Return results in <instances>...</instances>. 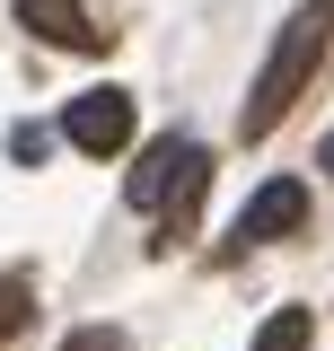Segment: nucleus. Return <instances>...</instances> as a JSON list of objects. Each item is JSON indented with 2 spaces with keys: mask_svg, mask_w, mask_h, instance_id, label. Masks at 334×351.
<instances>
[{
  "mask_svg": "<svg viewBox=\"0 0 334 351\" xmlns=\"http://www.w3.org/2000/svg\"><path fill=\"white\" fill-rule=\"evenodd\" d=\"M299 219H308V184H299V176H273V184H255L247 219H238V246H273V237H299Z\"/></svg>",
  "mask_w": 334,
  "mask_h": 351,
  "instance_id": "3",
  "label": "nucleus"
},
{
  "mask_svg": "<svg viewBox=\"0 0 334 351\" xmlns=\"http://www.w3.org/2000/svg\"><path fill=\"white\" fill-rule=\"evenodd\" d=\"M185 158H194V141L185 132H167V141H150L141 149V167H132V211H167V193H176V176H185Z\"/></svg>",
  "mask_w": 334,
  "mask_h": 351,
  "instance_id": "4",
  "label": "nucleus"
},
{
  "mask_svg": "<svg viewBox=\"0 0 334 351\" xmlns=\"http://www.w3.org/2000/svg\"><path fill=\"white\" fill-rule=\"evenodd\" d=\"M203 193H211V158L194 149V158H185V176H176V193H167V237H185V228H194Z\"/></svg>",
  "mask_w": 334,
  "mask_h": 351,
  "instance_id": "6",
  "label": "nucleus"
},
{
  "mask_svg": "<svg viewBox=\"0 0 334 351\" xmlns=\"http://www.w3.org/2000/svg\"><path fill=\"white\" fill-rule=\"evenodd\" d=\"M62 351H132L124 325H80V334H62Z\"/></svg>",
  "mask_w": 334,
  "mask_h": 351,
  "instance_id": "10",
  "label": "nucleus"
},
{
  "mask_svg": "<svg viewBox=\"0 0 334 351\" xmlns=\"http://www.w3.org/2000/svg\"><path fill=\"white\" fill-rule=\"evenodd\" d=\"M326 176H334V132H326Z\"/></svg>",
  "mask_w": 334,
  "mask_h": 351,
  "instance_id": "11",
  "label": "nucleus"
},
{
  "mask_svg": "<svg viewBox=\"0 0 334 351\" xmlns=\"http://www.w3.org/2000/svg\"><path fill=\"white\" fill-rule=\"evenodd\" d=\"M62 141H71L80 158H124V141H132V88H80V97L62 106Z\"/></svg>",
  "mask_w": 334,
  "mask_h": 351,
  "instance_id": "2",
  "label": "nucleus"
},
{
  "mask_svg": "<svg viewBox=\"0 0 334 351\" xmlns=\"http://www.w3.org/2000/svg\"><path fill=\"white\" fill-rule=\"evenodd\" d=\"M308 343H317V316L308 307H273L264 334H255V351H308Z\"/></svg>",
  "mask_w": 334,
  "mask_h": 351,
  "instance_id": "7",
  "label": "nucleus"
},
{
  "mask_svg": "<svg viewBox=\"0 0 334 351\" xmlns=\"http://www.w3.org/2000/svg\"><path fill=\"white\" fill-rule=\"evenodd\" d=\"M44 149H53L44 123H18V132H9V158H18V167H44Z\"/></svg>",
  "mask_w": 334,
  "mask_h": 351,
  "instance_id": "9",
  "label": "nucleus"
},
{
  "mask_svg": "<svg viewBox=\"0 0 334 351\" xmlns=\"http://www.w3.org/2000/svg\"><path fill=\"white\" fill-rule=\"evenodd\" d=\"M18 18H27V36H36V44H80V53L106 44V27H88L80 0H18Z\"/></svg>",
  "mask_w": 334,
  "mask_h": 351,
  "instance_id": "5",
  "label": "nucleus"
},
{
  "mask_svg": "<svg viewBox=\"0 0 334 351\" xmlns=\"http://www.w3.org/2000/svg\"><path fill=\"white\" fill-rule=\"evenodd\" d=\"M326 44H334V0H299L291 18H282V36H273V53H264V71H255L247 114H238V132H247V141H264V132H273L299 97H308L317 62H326Z\"/></svg>",
  "mask_w": 334,
  "mask_h": 351,
  "instance_id": "1",
  "label": "nucleus"
},
{
  "mask_svg": "<svg viewBox=\"0 0 334 351\" xmlns=\"http://www.w3.org/2000/svg\"><path fill=\"white\" fill-rule=\"evenodd\" d=\"M27 316H36L27 281H0V343H9V334H27Z\"/></svg>",
  "mask_w": 334,
  "mask_h": 351,
  "instance_id": "8",
  "label": "nucleus"
}]
</instances>
